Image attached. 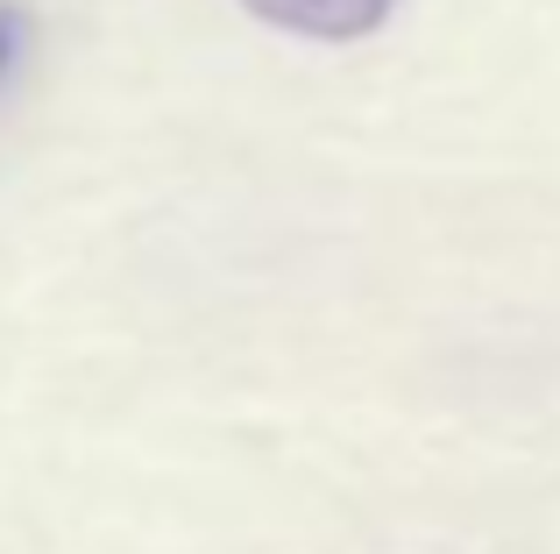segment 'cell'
<instances>
[{"mask_svg": "<svg viewBox=\"0 0 560 554\" xmlns=\"http://www.w3.org/2000/svg\"><path fill=\"white\" fill-rule=\"evenodd\" d=\"M8 50H14V36H8V22H0V71H8Z\"/></svg>", "mask_w": 560, "mask_h": 554, "instance_id": "cell-2", "label": "cell"}, {"mask_svg": "<svg viewBox=\"0 0 560 554\" xmlns=\"http://www.w3.org/2000/svg\"><path fill=\"white\" fill-rule=\"evenodd\" d=\"M248 14L291 28V36L348 43V36H370L383 14H390V0H248Z\"/></svg>", "mask_w": 560, "mask_h": 554, "instance_id": "cell-1", "label": "cell"}]
</instances>
